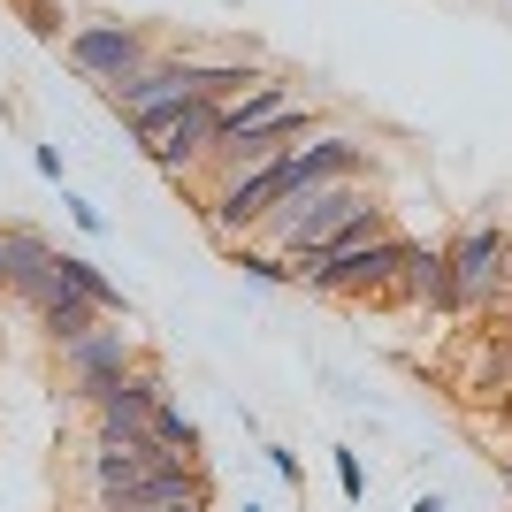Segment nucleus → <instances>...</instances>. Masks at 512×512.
<instances>
[{
	"label": "nucleus",
	"instance_id": "nucleus-1",
	"mask_svg": "<svg viewBox=\"0 0 512 512\" xmlns=\"http://www.w3.org/2000/svg\"><path fill=\"white\" fill-rule=\"evenodd\" d=\"M291 153H299V146H291ZM291 153H276V161H260V169L230 176V184H214V192L199 199V222H207L222 245H245V237L276 214V199L291 192Z\"/></svg>",
	"mask_w": 512,
	"mask_h": 512
},
{
	"label": "nucleus",
	"instance_id": "nucleus-2",
	"mask_svg": "<svg viewBox=\"0 0 512 512\" xmlns=\"http://www.w3.org/2000/svg\"><path fill=\"white\" fill-rule=\"evenodd\" d=\"M406 260H413V237L383 230V237H367V245H352V253L306 268L299 283H306V291H321V299H390L398 276H406Z\"/></svg>",
	"mask_w": 512,
	"mask_h": 512
},
{
	"label": "nucleus",
	"instance_id": "nucleus-3",
	"mask_svg": "<svg viewBox=\"0 0 512 512\" xmlns=\"http://www.w3.org/2000/svg\"><path fill=\"white\" fill-rule=\"evenodd\" d=\"M62 54H69V69H85L92 85H123V77H138V69L161 54V39H153L146 23H123V16H92V23H77L62 39Z\"/></svg>",
	"mask_w": 512,
	"mask_h": 512
},
{
	"label": "nucleus",
	"instance_id": "nucleus-4",
	"mask_svg": "<svg viewBox=\"0 0 512 512\" xmlns=\"http://www.w3.org/2000/svg\"><path fill=\"white\" fill-rule=\"evenodd\" d=\"M444 260H451V314H474V306L497 299L512 245H505V230H497V222H474V230H459V237L444 245Z\"/></svg>",
	"mask_w": 512,
	"mask_h": 512
},
{
	"label": "nucleus",
	"instance_id": "nucleus-5",
	"mask_svg": "<svg viewBox=\"0 0 512 512\" xmlns=\"http://www.w3.org/2000/svg\"><path fill=\"white\" fill-rule=\"evenodd\" d=\"M161 398H169V383H161V367L153 360H138L130 375H115L107 390H92L85 406H92V436H146L153 428V413H161Z\"/></svg>",
	"mask_w": 512,
	"mask_h": 512
},
{
	"label": "nucleus",
	"instance_id": "nucleus-6",
	"mask_svg": "<svg viewBox=\"0 0 512 512\" xmlns=\"http://www.w3.org/2000/svg\"><path fill=\"white\" fill-rule=\"evenodd\" d=\"M367 138L360 130H321L291 153V192H329V184H367Z\"/></svg>",
	"mask_w": 512,
	"mask_h": 512
},
{
	"label": "nucleus",
	"instance_id": "nucleus-7",
	"mask_svg": "<svg viewBox=\"0 0 512 512\" xmlns=\"http://www.w3.org/2000/svg\"><path fill=\"white\" fill-rule=\"evenodd\" d=\"M199 69H207V54H153L138 77H123V85H107V100H115V115H138V107H161V100H199Z\"/></svg>",
	"mask_w": 512,
	"mask_h": 512
},
{
	"label": "nucleus",
	"instance_id": "nucleus-8",
	"mask_svg": "<svg viewBox=\"0 0 512 512\" xmlns=\"http://www.w3.org/2000/svg\"><path fill=\"white\" fill-rule=\"evenodd\" d=\"M138 360H146V352H138V337H130L123 321H100L92 337H77L62 352V375L77 383V398H92V390H107L115 375H130Z\"/></svg>",
	"mask_w": 512,
	"mask_h": 512
},
{
	"label": "nucleus",
	"instance_id": "nucleus-9",
	"mask_svg": "<svg viewBox=\"0 0 512 512\" xmlns=\"http://www.w3.org/2000/svg\"><path fill=\"white\" fill-rule=\"evenodd\" d=\"M214 130H222V107H214V100H192L184 115H176V130H169V138H161V146H146V153H153V169H161V176H176V184H184V176H199V169H207Z\"/></svg>",
	"mask_w": 512,
	"mask_h": 512
},
{
	"label": "nucleus",
	"instance_id": "nucleus-10",
	"mask_svg": "<svg viewBox=\"0 0 512 512\" xmlns=\"http://www.w3.org/2000/svg\"><path fill=\"white\" fill-rule=\"evenodd\" d=\"M31 314H39V329H46V344H54V352H69L77 337H92V329L107 321V314H100L92 299L62 291V283H54V291H46V306H31Z\"/></svg>",
	"mask_w": 512,
	"mask_h": 512
},
{
	"label": "nucleus",
	"instance_id": "nucleus-11",
	"mask_svg": "<svg viewBox=\"0 0 512 512\" xmlns=\"http://www.w3.org/2000/svg\"><path fill=\"white\" fill-rule=\"evenodd\" d=\"M283 107H291V77H283V69H268L245 100L222 107V130H214V138H245V130H260L268 115H283Z\"/></svg>",
	"mask_w": 512,
	"mask_h": 512
},
{
	"label": "nucleus",
	"instance_id": "nucleus-12",
	"mask_svg": "<svg viewBox=\"0 0 512 512\" xmlns=\"http://www.w3.org/2000/svg\"><path fill=\"white\" fill-rule=\"evenodd\" d=\"M390 299H413V306H436V314H451V260L428 253V245H413L406 276H398V291Z\"/></svg>",
	"mask_w": 512,
	"mask_h": 512
},
{
	"label": "nucleus",
	"instance_id": "nucleus-13",
	"mask_svg": "<svg viewBox=\"0 0 512 512\" xmlns=\"http://www.w3.org/2000/svg\"><path fill=\"white\" fill-rule=\"evenodd\" d=\"M260 77H268V62H260V54H230V62H207V69H199V100L230 107V100H245Z\"/></svg>",
	"mask_w": 512,
	"mask_h": 512
},
{
	"label": "nucleus",
	"instance_id": "nucleus-14",
	"mask_svg": "<svg viewBox=\"0 0 512 512\" xmlns=\"http://www.w3.org/2000/svg\"><path fill=\"white\" fill-rule=\"evenodd\" d=\"M54 283H62V291H77V299H92L107 321H123V291H115V283H107L85 253H54Z\"/></svg>",
	"mask_w": 512,
	"mask_h": 512
},
{
	"label": "nucleus",
	"instance_id": "nucleus-15",
	"mask_svg": "<svg viewBox=\"0 0 512 512\" xmlns=\"http://www.w3.org/2000/svg\"><path fill=\"white\" fill-rule=\"evenodd\" d=\"M153 444L161 451H176V459H199V421L184 406H176V398H161V413H153V428H146Z\"/></svg>",
	"mask_w": 512,
	"mask_h": 512
},
{
	"label": "nucleus",
	"instance_id": "nucleus-16",
	"mask_svg": "<svg viewBox=\"0 0 512 512\" xmlns=\"http://www.w3.org/2000/svg\"><path fill=\"white\" fill-rule=\"evenodd\" d=\"M230 260H237V268H245L253 283H299V276H291V260L268 253V245H230Z\"/></svg>",
	"mask_w": 512,
	"mask_h": 512
},
{
	"label": "nucleus",
	"instance_id": "nucleus-17",
	"mask_svg": "<svg viewBox=\"0 0 512 512\" xmlns=\"http://www.w3.org/2000/svg\"><path fill=\"white\" fill-rule=\"evenodd\" d=\"M329 467H337L344 505H360V497H367V467H360V451H329Z\"/></svg>",
	"mask_w": 512,
	"mask_h": 512
},
{
	"label": "nucleus",
	"instance_id": "nucleus-18",
	"mask_svg": "<svg viewBox=\"0 0 512 512\" xmlns=\"http://www.w3.org/2000/svg\"><path fill=\"white\" fill-rule=\"evenodd\" d=\"M260 459H268V467H276L283 482H291V490L306 482V467H299V451H291V444H260Z\"/></svg>",
	"mask_w": 512,
	"mask_h": 512
},
{
	"label": "nucleus",
	"instance_id": "nucleus-19",
	"mask_svg": "<svg viewBox=\"0 0 512 512\" xmlns=\"http://www.w3.org/2000/svg\"><path fill=\"white\" fill-rule=\"evenodd\" d=\"M23 16H31L39 39H62V8H54V0H23Z\"/></svg>",
	"mask_w": 512,
	"mask_h": 512
},
{
	"label": "nucleus",
	"instance_id": "nucleus-20",
	"mask_svg": "<svg viewBox=\"0 0 512 512\" xmlns=\"http://www.w3.org/2000/svg\"><path fill=\"white\" fill-rule=\"evenodd\" d=\"M62 207H69V222H77V230H107V214H100V207H92V199H77V192H69V199H62Z\"/></svg>",
	"mask_w": 512,
	"mask_h": 512
},
{
	"label": "nucleus",
	"instance_id": "nucleus-21",
	"mask_svg": "<svg viewBox=\"0 0 512 512\" xmlns=\"http://www.w3.org/2000/svg\"><path fill=\"white\" fill-rule=\"evenodd\" d=\"M31 169H39L46 184H62V146H31Z\"/></svg>",
	"mask_w": 512,
	"mask_h": 512
},
{
	"label": "nucleus",
	"instance_id": "nucleus-22",
	"mask_svg": "<svg viewBox=\"0 0 512 512\" xmlns=\"http://www.w3.org/2000/svg\"><path fill=\"white\" fill-rule=\"evenodd\" d=\"M153 512H207V497H169V505H153Z\"/></svg>",
	"mask_w": 512,
	"mask_h": 512
},
{
	"label": "nucleus",
	"instance_id": "nucleus-23",
	"mask_svg": "<svg viewBox=\"0 0 512 512\" xmlns=\"http://www.w3.org/2000/svg\"><path fill=\"white\" fill-rule=\"evenodd\" d=\"M413 512H451V505H444L436 490H421V497H413Z\"/></svg>",
	"mask_w": 512,
	"mask_h": 512
},
{
	"label": "nucleus",
	"instance_id": "nucleus-24",
	"mask_svg": "<svg viewBox=\"0 0 512 512\" xmlns=\"http://www.w3.org/2000/svg\"><path fill=\"white\" fill-rule=\"evenodd\" d=\"M245 512H260V505H245Z\"/></svg>",
	"mask_w": 512,
	"mask_h": 512
},
{
	"label": "nucleus",
	"instance_id": "nucleus-25",
	"mask_svg": "<svg viewBox=\"0 0 512 512\" xmlns=\"http://www.w3.org/2000/svg\"><path fill=\"white\" fill-rule=\"evenodd\" d=\"M505 245H512V230H505Z\"/></svg>",
	"mask_w": 512,
	"mask_h": 512
}]
</instances>
